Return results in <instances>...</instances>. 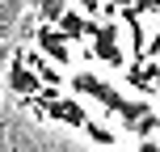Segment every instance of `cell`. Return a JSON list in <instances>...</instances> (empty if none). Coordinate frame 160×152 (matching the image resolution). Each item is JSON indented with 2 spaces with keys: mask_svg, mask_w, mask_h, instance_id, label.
I'll return each mask as SVG.
<instances>
[{
  "mask_svg": "<svg viewBox=\"0 0 160 152\" xmlns=\"http://www.w3.org/2000/svg\"><path fill=\"white\" fill-rule=\"evenodd\" d=\"M4 127H8V152H47L42 135L25 118H4Z\"/></svg>",
  "mask_w": 160,
  "mask_h": 152,
  "instance_id": "1",
  "label": "cell"
},
{
  "mask_svg": "<svg viewBox=\"0 0 160 152\" xmlns=\"http://www.w3.org/2000/svg\"><path fill=\"white\" fill-rule=\"evenodd\" d=\"M17 17H21V0H0V34H13Z\"/></svg>",
  "mask_w": 160,
  "mask_h": 152,
  "instance_id": "2",
  "label": "cell"
},
{
  "mask_svg": "<svg viewBox=\"0 0 160 152\" xmlns=\"http://www.w3.org/2000/svg\"><path fill=\"white\" fill-rule=\"evenodd\" d=\"M63 13V0H42V17H59Z\"/></svg>",
  "mask_w": 160,
  "mask_h": 152,
  "instance_id": "3",
  "label": "cell"
},
{
  "mask_svg": "<svg viewBox=\"0 0 160 152\" xmlns=\"http://www.w3.org/2000/svg\"><path fill=\"white\" fill-rule=\"evenodd\" d=\"M13 85H17V89H30V85H34V80H30V76H25V72H13Z\"/></svg>",
  "mask_w": 160,
  "mask_h": 152,
  "instance_id": "4",
  "label": "cell"
},
{
  "mask_svg": "<svg viewBox=\"0 0 160 152\" xmlns=\"http://www.w3.org/2000/svg\"><path fill=\"white\" fill-rule=\"evenodd\" d=\"M0 152H8V127L0 123Z\"/></svg>",
  "mask_w": 160,
  "mask_h": 152,
  "instance_id": "5",
  "label": "cell"
}]
</instances>
